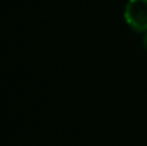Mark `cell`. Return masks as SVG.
I'll list each match as a JSON object with an SVG mask.
<instances>
[{"label":"cell","mask_w":147,"mask_h":146,"mask_svg":"<svg viewBox=\"0 0 147 146\" xmlns=\"http://www.w3.org/2000/svg\"><path fill=\"white\" fill-rule=\"evenodd\" d=\"M143 49L147 52V34L145 35V38H143Z\"/></svg>","instance_id":"7a4b0ae2"},{"label":"cell","mask_w":147,"mask_h":146,"mask_svg":"<svg viewBox=\"0 0 147 146\" xmlns=\"http://www.w3.org/2000/svg\"><path fill=\"white\" fill-rule=\"evenodd\" d=\"M124 20L137 32L147 31V0H128L124 9Z\"/></svg>","instance_id":"6da1fadb"}]
</instances>
